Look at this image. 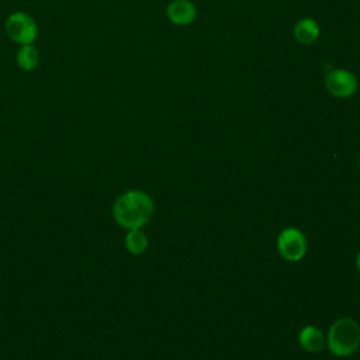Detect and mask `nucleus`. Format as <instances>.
<instances>
[{"mask_svg":"<svg viewBox=\"0 0 360 360\" xmlns=\"http://www.w3.org/2000/svg\"><path fill=\"white\" fill-rule=\"evenodd\" d=\"M112 218L124 229H142L153 217V198L143 190H128L112 202Z\"/></svg>","mask_w":360,"mask_h":360,"instance_id":"obj_1","label":"nucleus"},{"mask_svg":"<svg viewBox=\"0 0 360 360\" xmlns=\"http://www.w3.org/2000/svg\"><path fill=\"white\" fill-rule=\"evenodd\" d=\"M326 347L336 357H349L360 347V325L353 318L336 319L328 330Z\"/></svg>","mask_w":360,"mask_h":360,"instance_id":"obj_2","label":"nucleus"},{"mask_svg":"<svg viewBox=\"0 0 360 360\" xmlns=\"http://www.w3.org/2000/svg\"><path fill=\"white\" fill-rule=\"evenodd\" d=\"M278 253L287 262H300L308 250L307 236L295 226H287L280 231L276 240Z\"/></svg>","mask_w":360,"mask_h":360,"instance_id":"obj_3","label":"nucleus"},{"mask_svg":"<svg viewBox=\"0 0 360 360\" xmlns=\"http://www.w3.org/2000/svg\"><path fill=\"white\" fill-rule=\"evenodd\" d=\"M6 31L7 35L20 45H31L38 37L35 20L24 11H15L7 17Z\"/></svg>","mask_w":360,"mask_h":360,"instance_id":"obj_4","label":"nucleus"},{"mask_svg":"<svg viewBox=\"0 0 360 360\" xmlns=\"http://www.w3.org/2000/svg\"><path fill=\"white\" fill-rule=\"evenodd\" d=\"M325 86L332 96L345 98L356 93L357 79L352 72L346 69H333L326 75Z\"/></svg>","mask_w":360,"mask_h":360,"instance_id":"obj_5","label":"nucleus"},{"mask_svg":"<svg viewBox=\"0 0 360 360\" xmlns=\"http://www.w3.org/2000/svg\"><path fill=\"white\" fill-rule=\"evenodd\" d=\"M167 18L176 25H188L197 17V8L190 0H173L166 7Z\"/></svg>","mask_w":360,"mask_h":360,"instance_id":"obj_6","label":"nucleus"},{"mask_svg":"<svg viewBox=\"0 0 360 360\" xmlns=\"http://www.w3.org/2000/svg\"><path fill=\"white\" fill-rule=\"evenodd\" d=\"M298 345L308 353H318L326 346V336L319 328L307 325L298 333Z\"/></svg>","mask_w":360,"mask_h":360,"instance_id":"obj_7","label":"nucleus"},{"mask_svg":"<svg viewBox=\"0 0 360 360\" xmlns=\"http://www.w3.org/2000/svg\"><path fill=\"white\" fill-rule=\"evenodd\" d=\"M319 37V25L314 18H302L294 25V38L302 44L309 45Z\"/></svg>","mask_w":360,"mask_h":360,"instance_id":"obj_8","label":"nucleus"},{"mask_svg":"<svg viewBox=\"0 0 360 360\" xmlns=\"http://www.w3.org/2000/svg\"><path fill=\"white\" fill-rule=\"evenodd\" d=\"M124 245L131 255L139 256L148 249L149 239L142 229H129L124 236Z\"/></svg>","mask_w":360,"mask_h":360,"instance_id":"obj_9","label":"nucleus"},{"mask_svg":"<svg viewBox=\"0 0 360 360\" xmlns=\"http://www.w3.org/2000/svg\"><path fill=\"white\" fill-rule=\"evenodd\" d=\"M39 63V52L35 46L31 45H21L17 52V65L21 70L30 72L34 70Z\"/></svg>","mask_w":360,"mask_h":360,"instance_id":"obj_10","label":"nucleus"},{"mask_svg":"<svg viewBox=\"0 0 360 360\" xmlns=\"http://www.w3.org/2000/svg\"><path fill=\"white\" fill-rule=\"evenodd\" d=\"M356 267H357V270H359V273H360V252H359L357 256H356Z\"/></svg>","mask_w":360,"mask_h":360,"instance_id":"obj_11","label":"nucleus"}]
</instances>
